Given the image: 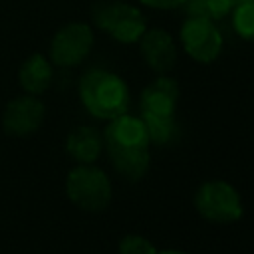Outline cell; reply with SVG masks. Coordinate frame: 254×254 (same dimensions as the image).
<instances>
[{
  "instance_id": "cell-1",
  "label": "cell",
  "mask_w": 254,
  "mask_h": 254,
  "mask_svg": "<svg viewBox=\"0 0 254 254\" xmlns=\"http://www.w3.org/2000/svg\"><path fill=\"white\" fill-rule=\"evenodd\" d=\"M103 145L113 169L129 183L141 181L151 165L149 137L141 117L121 113L109 119L103 131Z\"/></svg>"
},
{
  "instance_id": "cell-2",
  "label": "cell",
  "mask_w": 254,
  "mask_h": 254,
  "mask_svg": "<svg viewBox=\"0 0 254 254\" xmlns=\"http://www.w3.org/2000/svg\"><path fill=\"white\" fill-rule=\"evenodd\" d=\"M79 99L93 117L109 121L127 113L129 89L117 73L107 69H89L79 79Z\"/></svg>"
},
{
  "instance_id": "cell-3",
  "label": "cell",
  "mask_w": 254,
  "mask_h": 254,
  "mask_svg": "<svg viewBox=\"0 0 254 254\" xmlns=\"http://www.w3.org/2000/svg\"><path fill=\"white\" fill-rule=\"evenodd\" d=\"M65 194L81 210L101 212L111 202V183L105 171L91 165H77L65 177Z\"/></svg>"
},
{
  "instance_id": "cell-4",
  "label": "cell",
  "mask_w": 254,
  "mask_h": 254,
  "mask_svg": "<svg viewBox=\"0 0 254 254\" xmlns=\"http://www.w3.org/2000/svg\"><path fill=\"white\" fill-rule=\"evenodd\" d=\"M91 18L99 30H103L121 44L139 42V38L147 30V20L143 12L131 4L117 0H105L95 4L91 10Z\"/></svg>"
},
{
  "instance_id": "cell-5",
  "label": "cell",
  "mask_w": 254,
  "mask_h": 254,
  "mask_svg": "<svg viewBox=\"0 0 254 254\" xmlns=\"http://www.w3.org/2000/svg\"><path fill=\"white\" fill-rule=\"evenodd\" d=\"M196 212L214 224H230L240 220L244 208L238 190L226 181H206L194 192Z\"/></svg>"
},
{
  "instance_id": "cell-6",
  "label": "cell",
  "mask_w": 254,
  "mask_h": 254,
  "mask_svg": "<svg viewBox=\"0 0 254 254\" xmlns=\"http://www.w3.org/2000/svg\"><path fill=\"white\" fill-rule=\"evenodd\" d=\"M93 46V32L83 22L65 24L50 44V60L60 67H73L85 60Z\"/></svg>"
},
{
  "instance_id": "cell-7",
  "label": "cell",
  "mask_w": 254,
  "mask_h": 254,
  "mask_svg": "<svg viewBox=\"0 0 254 254\" xmlns=\"http://www.w3.org/2000/svg\"><path fill=\"white\" fill-rule=\"evenodd\" d=\"M181 42L185 52L200 64L214 62L222 52V34L212 20L189 16L181 28Z\"/></svg>"
},
{
  "instance_id": "cell-8",
  "label": "cell",
  "mask_w": 254,
  "mask_h": 254,
  "mask_svg": "<svg viewBox=\"0 0 254 254\" xmlns=\"http://www.w3.org/2000/svg\"><path fill=\"white\" fill-rule=\"evenodd\" d=\"M46 117V105L38 95H18L10 99L2 113V127L12 137H28L34 135Z\"/></svg>"
},
{
  "instance_id": "cell-9",
  "label": "cell",
  "mask_w": 254,
  "mask_h": 254,
  "mask_svg": "<svg viewBox=\"0 0 254 254\" xmlns=\"http://www.w3.org/2000/svg\"><path fill=\"white\" fill-rule=\"evenodd\" d=\"M139 48L143 60L149 64V67L157 73H167L175 67L177 62V46L169 32L153 28L145 30L139 38Z\"/></svg>"
},
{
  "instance_id": "cell-10",
  "label": "cell",
  "mask_w": 254,
  "mask_h": 254,
  "mask_svg": "<svg viewBox=\"0 0 254 254\" xmlns=\"http://www.w3.org/2000/svg\"><path fill=\"white\" fill-rule=\"evenodd\" d=\"M179 101V83L169 75H159L141 93L143 113L155 115H175Z\"/></svg>"
},
{
  "instance_id": "cell-11",
  "label": "cell",
  "mask_w": 254,
  "mask_h": 254,
  "mask_svg": "<svg viewBox=\"0 0 254 254\" xmlns=\"http://www.w3.org/2000/svg\"><path fill=\"white\" fill-rule=\"evenodd\" d=\"M103 149V139L97 129L89 125H79L69 131L65 139V151L77 165H91L97 161Z\"/></svg>"
},
{
  "instance_id": "cell-12",
  "label": "cell",
  "mask_w": 254,
  "mask_h": 254,
  "mask_svg": "<svg viewBox=\"0 0 254 254\" xmlns=\"http://www.w3.org/2000/svg\"><path fill=\"white\" fill-rule=\"evenodd\" d=\"M52 77H54L52 62L42 54H32L30 58H26L18 71V83L30 95L44 93L50 87Z\"/></svg>"
},
{
  "instance_id": "cell-13",
  "label": "cell",
  "mask_w": 254,
  "mask_h": 254,
  "mask_svg": "<svg viewBox=\"0 0 254 254\" xmlns=\"http://www.w3.org/2000/svg\"><path fill=\"white\" fill-rule=\"evenodd\" d=\"M145 131L149 137V143L157 147H165L177 139L179 127L175 121V115H155V113H143Z\"/></svg>"
},
{
  "instance_id": "cell-14",
  "label": "cell",
  "mask_w": 254,
  "mask_h": 254,
  "mask_svg": "<svg viewBox=\"0 0 254 254\" xmlns=\"http://www.w3.org/2000/svg\"><path fill=\"white\" fill-rule=\"evenodd\" d=\"M236 0H185V10L189 16L206 18V20H222L234 8Z\"/></svg>"
},
{
  "instance_id": "cell-15",
  "label": "cell",
  "mask_w": 254,
  "mask_h": 254,
  "mask_svg": "<svg viewBox=\"0 0 254 254\" xmlns=\"http://www.w3.org/2000/svg\"><path fill=\"white\" fill-rule=\"evenodd\" d=\"M230 14L234 32L240 38L254 42V0H236Z\"/></svg>"
},
{
  "instance_id": "cell-16",
  "label": "cell",
  "mask_w": 254,
  "mask_h": 254,
  "mask_svg": "<svg viewBox=\"0 0 254 254\" xmlns=\"http://www.w3.org/2000/svg\"><path fill=\"white\" fill-rule=\"evenodd\" d=\"M119 254H157L155 244L141 234H125L119 240Z\"/></svg>"
},
{
  "instance_id": "cell-17",
  "label": "cell",
  "mask_w": 254,
  "mask_h": 254,
  "mask_svg": "<svg viewBox=\"0 0 254 254\" xmlns=\"http://www.w3.org/2000/svg\"><path fill=\"white\" fill-rule=\"evenodd\" d=\"M139 2L143 6L155 8V10H175L185 4V0H139Z\"/></svg>"
},
{
  "instance_id": "cell-18",
  "label": "cell",
  "mask_w": 254,
  "mask_h": 254,
  "mask_svg": "<svg viewBox=\"0 0 254 254\" xmlns=\"http://www.w3.org/2000/svg\"><path fill=\"white\" fill-rule=\"evenodd\" d=\"M157 254H187V252H183V250H161Z\"/></svg>"
}]
</instances>
